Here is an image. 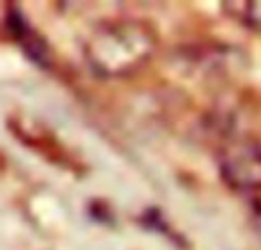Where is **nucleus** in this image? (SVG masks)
<instances>
[{"instance_id":"1","label":"nucleus","mask_w":261,"mask_h":250,"mask_svg":"<svg viewBox=\"0 0 261 250\" xmlns=\"http://www.w3.org/2000/svg\"><path fill=\"white\" fill-rule=\"evenodd\" d=\"M156 51V32L142 21H110L85 41V62L99 76H128Z\"/></svg>"},{"instance_id":"2","label":"nucleus","mask_w":261,"mask_h":250,"mask_svg":"<svg viewBox=\"0 0 261 250\" xmlns=\"http://www.w3.org/2000/svg\"><path fill=\"white\" fill-rule=\"evenodd\" d=\"M218 168L234 193L243 197L261 195V145L257 140L229 136L218 149Z\"/></svg>"}]
</instances>
